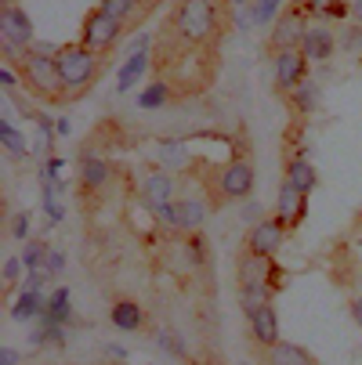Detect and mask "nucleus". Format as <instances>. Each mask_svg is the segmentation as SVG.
<instances>
[{"mask_svg": "<svg viewBox=\"0 0 362 365\" xmlns=\"http://www.w3.org/2000/svg\"><path fill=\"white\" fill-rule=\"evenodd\" d=\"M319 98H323V91H319V83L308 76V80H301L290 94H286V101H290V109L297 113V116H312L316 109H319Z\"/></svg>", "mask_w": 362, "mask_h": 365, "instance_id": "18", "label": "nucleus"}, {"mask_svg": "<svg viewBox=\"0 0 362 365\" xmlns=\"http://www.w3.org/2000/svg\"><path fill=\"white\" fill-rule=\"evenodd\" d=\"M124 29H127V22H120L116 15L94 8V11H87V19H84L80 43H84V47H91L94 55H109V51H116V43H120Z\"/></svg>", "mask_w": 362, "mask_h": 365, "instance_id": "5", "label": "nucleus"}, {"mask_svg": "<svg viewBox=\"0 0 362 365\" xmlns=\"http://www.w3.org/2000/svg\"><path fill=\"white\" fill-rule=\"evenodd\" d=\"M47 253H51V246H47V242H40V239L26 242V250H22V264H26V272H44Z\"/></svg>", "mask_w": 362, "mask_h": 365, "instance_id": "28", "label": "nucleus"}, {"mask_svg": "<svg viewBox=\"0 0 362 365\" xmlns=\"http://www.w3.org/2000/svg\"><path fill=\"white\" fill-rule=\"evenodd\" d=\"M156 340H160L164 351H171V354H185V344H181L171 329H156Z\"/></svg>", "mask_w": 362, "mask_h": 365, "instance_id": "35", "label": "nucleus"}, {"mask_svg": "<svg viewBox=\"0 0 362 365\" xmlns=\"http://www.w3.org/2000/svg\"><path fill=\"white\" fill-rule=\"evenodd\" d=\"M358 58H362V55H358Z\"/></svg>", "mask_w": 362, "mask_h": 365, "instance_id": "46", "label": "nucleus"}, {"mask_svg": "<svg viewBox=\"0 0 362 365\" xmlns=\"http://www.w3.org/2000/svg\"><path fill=\"white\" fill-rule=\"evenodd\" d=\"M272 297H276V289H268V286H243L239 289V307L246 311V319H250L253 311H261L265 304H272Z\"/></svg>", "mask_w": 362, "mask_h": 365, "instance_id": "26", "label": "nucleus"}, {"mask_svg": "<svg viewBox=\"0 0 362 365\" xmlns=\"http://www.w3.org/2000/svg\"><path fill=\"white\" fill-rule=\"evenodd\" d=\"M156 214H160V221H164L171 232H199L203 221H206V214H211V206H206L203 199L185 195V199L167 202L164 210H156Z\"/></svg>", "mask_w": 362, "mask_h": 365, "instance_id": "7", "label": "nucleus"}, {"mask_svg": "<svg viewBox=\"0 0 362 365\" xmlns=\"http://www.w3.org/2000/svg\"><path fill=\"white\" fill-rule=\"evenodd\" d=\"M351 22L362 26V0H351Z\"/></svg>", "mask_w": 362, "mask_h": 365, "instance_id": "43", "label": "nucleus"}, {"mask_svg": "<svg viewBox=\"0 0 362 365\" xmlns=\"http://www.w3.org/2000/svg\"><path fill=\"white\" fill-rule=\"evenodd\" d=\"M109 181H113L109 160H101V155H94V152H84L80 155V185H84V192H101V188H109Z\"/></svg>", "mask_w": 362, "mask_h": 365, "instance_id": "15", "label": "nucleus"}, {"mask_svg": "<svg viewBox=\"0 0 362 365\" xmlns=\"http://www.w3.org/2000/svg\"><path fill=\"white\" fill-rule=\"evenodd\" d=\"M341 43H337V33L326 26V22H312L304 29V40H301V55L308 58V62H326L333 51H337Z\"/></svg>", "mask_w": 362, "mask_h": 365, "instance_id": "13", "label": "nucleus"}, {"mask_svg": "<svg viewBox=\"0 0 362 365\" xmlns=\"http://www.w3.org/2000/svg\"><path fill=\"white\" fill-rule=\"evenodd\" d=\"M253 185H257V174H253V163L250 160H228L214 181H211V192H214V202H246L253 195Z\"/></svg>", "mask_w": 362, "mask_h": 365, "instance_id": "4", "label": "nucleus"}, {"mask_svg": "<svg viewBox=\"0 0 362 365\" xmlns=\"http://www.w3.org/2000/svg\"><path fill=\"white\" fill-rule=\"evenodd\" d=\"M236 282H239V289L243 286L279 289L283 286V268L276 264V257H261V253H253V250H243L239 260H236Z\"/></svg>", "mask_w": 362, "mask_h": 365, "instance_id": "6", "label": "nucleus"}, {"mask_svg": "<svg viewBox=\"0 0 362 365\" xmlns=\"http://www.w3.org/2000/svg\"><path fill=\"white\" fill-rule=\"evenodd\" d=\"M250 336L261 344V347L279 344V319H276V307L272 304H265L261 311H253V315H250Z\"/></svg>", "mask_w": 362, "mask_h": 365, "instance_id": "16", "label": "nucleus"}, {"mask_svg": "<svg viewBox=\"0 0 362 365\" xmlns=\"http://www.w3.org/2000/svg\"><path fill=\"white\" fill-rule=\"evenodd\" d=\"M351 319L358 322V329H362V297H355L351 300Z\"/></svg>", "mask_w": 362, "mask_h": 365, "instance_id": "41", "label": "nucleus"}, {"mask_svg": "<svg viewBox=\"0 0 362 365\" xmlns=\"http://www.w3.org/2000/svg\"><path fill=\"white\" fill-rule=\"evenodd\" d=\"M337 43H341V51H348V55H351V51H358V55H362V26L358 22L344 26V33L337 36Z\"/></svg>", "mask_w": 362, "mask_h": 365, "instance_id": "31", "label": "nucleus"}, {"mask_svg": "<svg viewBox=\"0 0 362 365\" xmlns=\"http://www.w3.org/2000/svg\"><path fill=\"white\" fill-rule=\"evenodd\" d=\"M109 358H116V361H124V358H127V351H124V347H109Z\"/></svg>", "mask_w": 362, "mask_h": 365, "instance_id": "44", "label": "nucleus"}, {"mask_svg": "<svg viewBox=\"0 0 362 365\" xmlns=\"http://www.w3.org/2000/svg\"><path fill=\"white\" fill-rule=\"evenodd\" d=\"M178 181H174V174L171 170H145L141 174V185H138V195H141V202L149 206V210H164L167 202H174L178 195Z\"/></svg>", "mask_w": 362, "mask_h": 365, "instance_id": "9", "label": "nucleus"}, {"mask_svg": "<svg viewBox=\"0 0 362 365\" xmlns=\"http://www.w3.org/2000/svg\"><path fill=\"white\" fill-rule=\"evenodd\" d=\"M0 365H19V351L4 347V351H0Z\"/></svg>", "mask_w": 362, "mask_h": 365, "instance_id": "40", "label": "nucleus"}, {"mask_svg": "<svg viewBox=\"0 0 362 365\" xmlns=\"http://www.w3.org/2000/svg\"><path fill=\"white\" fill-rule=\"evenodd\" d=\"M11 235H15V239H26V235H29V214H15V221H11Z\"/></svg>", "mask_w": 362, "mask_h": 365, "instance_id": "38", "label": "nucleus"}, {"mask_svg": "<svg viewBox=\"0 0 362 365\" xmlns=\"http://www.w3.org/2000/svg\"><path fill=\"white\" fill-rule=\"evenodd\" d=\"M62 268H66V257H62L59 250H51V253H47V264H44V275H47V279H55Z\"/></svg>", "mask_w": 362, "mask_h": 365, "instance_id": "36", "label": "nucleus"}, {"mask_svg": "<svg viewBox=\"0 0 362 365\" xmlns=\"http://www.w3.org/2000/svg\"><path fill=\"white\" fill-rule=\"evenodd\" d=\"M101 11H109V15H116L120 22H134V15H138V0H101L98 4Z\"/></svg>", "mask_w": 362, "mask_h": 365, "instance_id": "29", "label": "nucleus"}, {"mask_svg": "<svg viewBox=\"0 0 362 365\" xmlns=\"http://www.w3.org/2000/svg\"><path fill=\"white\" fill-rule=\"evenodd\" d=\"M149 66H152V58H149V51H138V55H131L127 58V66L120 69V80H116V91L124 94V91H131L145 73H149Z\"/></svg>", "mask_w": 362, "mask_h": 365, "instance_id": "22", "label": "nucleus"}, {"mask_svg": "<svg viewBox=\"0 0 362 365\" xmlns=\"http://www.w3.org/2000/svg\"><path fill=\"white\" fill-rule=\"evenodd\" d=\"M286 225L279 221V217H265L261 225H253L250 232H246V250H253V253H261V257H276L279 250H283V242H286Z\"/></svg>", "mask_w": 362, "mask_h": 365, "instance_id": "10", "label": "nucleus"}, {"mask_svg": "<svg viewBox=\"0 0 362 365\" xmlns=\"http://www.w3.org/2000/svg\"><path fill=\"white\" fill-rule=\"evenodd\" d=\"M323 19H341V22H348V19H351V0H333V4H326L323 15H319V22H323Z\"/></svg>", "mask_w": 362, "mask_h": 365, "instance_id": "33", "label": "nucleus"}, {"mask_svg": "<svg viewBox=\"0 0 362 365\" xmlns=\"http://www.w3.org/2000/svg\"><path fill=\"white\" fill-rule=\"evenodd\" d=\"M59 47H47V43H33L22 62H19V76L26 83V91H33L36 98H44L47 106H59V101L69 94L62 83V69H59Z\"/></svg>", "mask_w": 362, "mask_h": 365, "instance_id": "1", "label": "nucleus"}, {"mask_svg": "<svg viewBox=\"0 0 362 365\" xmlns=\"http://www.w3.org/2000/svg\"><path fill=\"white\" fill-rule=\"evenodd\" d=\"M0 80H4L8 91H15V73H11V69H0Z\"/></svg>", "mask_w": 362, "mask_h": 365, "instance_id": "42", "label": "nucleus"}, {"mask_svg": "<svg viewBox=\"0 0 362 365\" xmlns=\"http://www.w3.org/2000/svg\"><path fill=\"white\" fill-rule=\"evenodd\" d=\"M22 268H26V264H22V257H11L8 264H4V282H8V289L15 286V279L22 275Z\"/></svg>", "mask_w": 362, "mask_h": 365, "instance_id": "37", "label": "nucleus"}, {"mask_svg": "<svg viewBox=\"0 0 362 365\" xmlns=\"http://www.w3.org/2000/svg\"><path fill=\"white\" fill-rule=\"evenodd\" d=\"M232 4H246V0H232Z\"/></svg>", "mask_w": 362, "mask_h": 365, "instance_id": "45", "label": "nucleus"}, {"mask_svg": "<svg viewBox=\"0 0 362 365\" xmlns=\"http://www.w3.org/2000/svg\"><path fill=\"white\" fill-rule=\"evenodd\" d=\"M0 141H4V148L11 152V160H22L26 155V141H22V134L11 123H0Z\"/></svg>", "mask_w": 362, "mask_h": 365, "instance_id": "30", "label": "nucleus"}, {"mask_svg": "<svg viewBox=\"0 0 362 365\" xmlns=\"http://www.w3.org/2000/svg\"><path fill=\"white\" fill-rule=\"evenodd\" d=\"M239 217H243V221H246V225L253 228V225H261V221H265V206L257 202V199H246V202H243V214H239Z\"/></svg>", "mask_w": 362, "mask_h": 365, "instance_id": "34", "label": "nucleus"}, {"mask_svg": "<svg viewBox=\"0 0 362 365\" xmlns=\"http://www.w3.org/2000/svg\"><path fill=\"white\" fill-rule=\"evenodd\" d=\"M326 4H333V0H290V8H297V11L304 15V19H312V15L319 19Z\"/></svg>", "mask_w": 362, "mask_h": 365, "instance_id": "32", "label": "nucleus"}, {"mask_svg": "<svg viewBox=\"0 0 362 365\" xmlns=\"http://www.w3.org/2000/svg\"><path fill=\"white\" fill-rule=\"evenodd\" d=\"M312 26L297 8H283V15L272 22L268 29V51L272 55H283V51H297L301 40H304V29Z\"/></svg>", "mask_w": 362, "mask_h": 365, "instance_id": "8", "label": "nucleus"}, {"mask_svg": "<svg viewBox=\"0 0 362 365\" xmlns=\"http://www.w3.org/2000/svg\"><path fill=\"white\" fill-rule=\"evenodd\" d=\"M0 36H4V43H15L22 51H29L36 43L29 15L22 8H15V4H4V11H0Z\"/></svg>", "mask_w": 362, "mask_h": 365, "instance_id": "12", "label": "nucleus"}, {"mask_svg": "<svg viewBox=\"0 0 362 365\" xmlns=\"http://www.w3.org/2000/svg\"><path fill=\"white\" fill-rule=\"evenodd\" d=\"M55 58H59L62 83H66L69 94L91 87V83L98 80V73H101V55H94V51L84 47V43H66V47H59Z\"/></svg>", "mask_w": 362, "mask_h": 365, "instance_id": "3", "label": "nucleus"}, {"mask_svg": "<svg viewBox=\"0 0 362 365\" xmlns=\"http://www.w3.org/2000/svg\"><path fill=\"white\" fill-rule=\"evenodd\" d=\"M109 319H113L116 329H124V333H138V329L145 326V311H141L134 300H116V304L109 307Z\"/></svg>", "mask_w": 362, "mask_h": 365, "instance_id": "20", "label": "nucleus"}, {"mask_svg": "<svg viewBox=\"0 0 362 365\" xmlns=\"http://www.w3.org/2000/svg\"><path fill=\"white\" fill-rule=\"evenodd\" d=\"M160 167L164 170H171V174H178V170H185L188 163H192V155H188V145L185 141H174V138H167V141H160Z\"/></svg>", "mask_w": 362, "mask_h": 365, "instance_id": "21", "label": "nucleus"}, {"mask_svg": "<svg viewBox=\"0 0 362 365\" xmlns=\"http://www.w3.org/2000/svg\"><path fill=\"white\" fill-rule=\"evenodd\" d=\"M286 181L297 185L304 195H312L319 188V170L304 160V155H293V160H286Z\"/></svg>", "mask_w": 362, "mask_h": 365, "instance_id": "19", "label": "nucleus"}, {"mask_svg": "<svg viewBox=\"0 0 362 365\" xmlns=\"http://www.w3.org/2000/svg\"><path fill=\"white\" fill-rule=\"evenodd\" d=\"M276 217L293 232L304 217H308V195L297 188V185H290L286 178H283V185H279V195H276Z\"/></svg>", "mask_w": 362, "mask_h": 365, "instance_id": "11", "label": "nucleus"}, {"mask_svg": "<svg viewBox=\"0 0 362 365\" xmlns=\"http://www.w3.org/2000/svg\"><path fill=\"white\" fill-rule=\"evenodd\" d=\"M308 66H312V62L301 55V47L276 55V91L279 94H290L301 80H308Z\"/></svg>", "mask_w": 362, "mask_h": 365, "instance_id": "14", "label": "nucleus"}, {"mask_svg": "<svg viewBox=\"0 0 362 365\" xmlns=\"http://www.w3.org/2000/svg\"><path fill=\"white\" fill-rule=\"evenodd\" d=\"M44 311H47V300L40 297V289H26L22 300L11 307V319L26 322V319H44Z\"/></svg>", "mask_w": 362, "mask_h": 365, "instance_id": "25", "label": "nucleus"}, {"mask_svg": "<svg viewBox=\"0 0 362 365\" xmlns=\"http://www.w3.org/2000/svg\"><path fill=\"white\" fill-rule=\"evenodd\" d=\"M188 250H192V257H196V260H206V239H203V235H196V232H192Z\"/></svg>", "mask_w": 362, "mask_h": 365, "instance_id": "39", "label": "nucleus"}, {"mask_svg": "<svg viewBox=\"0 0 362 365\" xmlns=\"http://www.w3.org/2000/svg\"><path fill=\"white\" fill-rule=\"evenodd\" d=\"M261 365H316V358L308 354L301 344L279 340V344L265 347V358H261Z\"/></svg>", "mask_w": 362, "mask_h": 365, "instance_id": "17", "label": "nucleus"}, {"mask_svg": "<svg viewBox=\"0 0 362 365\" xmlns=\"http://www.w3.org/2000/svg\"><path fill=\"white\" fill-rule=\"evenodd\" d=\"M44 322H69V289H55L47 297V311H44Z\"/></svg>", "mask_w": 362, "mask_h": 365, "instance_id": "27", "label": "nucleus"}, {"mask_svg": "<svg viewBox=\"0 0 362 365\" xmlns=\"http://www.w3.org/2000/svg\"><path fill=\"white\" fill-rule=\"evenodd\" d=\"M221 29V11L214 0H178L174 8V33L188 47H206L214 43Z\"/></svg>", "mask_w": 362, "mask_h": 365, "instance_id": "2", "label": "nucleus"}, {"mask_svg": "<svg viewBox=\"0 0 362 365\" xmlns=\"http://www.w3.org/2000/svg\"><path fill=\"white\" fill-rule=\"evenodd\" d=\"M279 15H283V0H253L250 15H243V26L261 29V26H272Z\"/></svg>", "mask_w": 362, "mask_h": 365, "instance_id": "23", "label": "nucleus"}, {"mask_svg": "<svg viewBox=\"0 0 362 365\" xmlns=\"http://www.w3.org/2000/svg\"><path fill=\"white\" fill-rule=\"evenodd\" d=\"M171 98H174V87H171L167 80H152V83L138 94V109H164Z\"/></svg>", "mask_w": 362, "mask_h": 365, "instance_id": "24", "label": "nucleus"}]
</instances>
